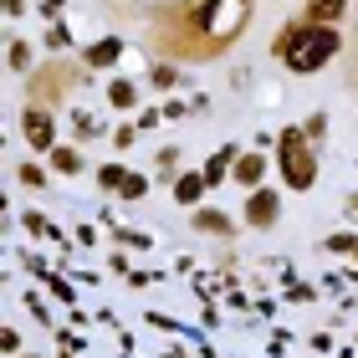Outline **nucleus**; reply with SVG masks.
<instances>
[{
  "label": "nucleus",
  "mask_w": 358,
  "mask_h": 358,
  "mask_svg": "<svg viewBox=\"0 0 358 358\" xmlns=\"http://www.w3.org/2000/svg\"><path fill=\"white\" fill-rule=\"evenodd\" d=\"M348 0H307V21H322V26H333L338 15H343Z\"/></svg>",
  "instance_id": "obj_6"
},
{
  "label": "nucleus",
  "mask_w": 358,
  "mask_h": 358,
  "mask_svg": "<svg viewBox=\"0 0 358 358\" xmlns=\"http://www.w3.org/2000/svg\"><path fill=\"white\" fill-rule=\"evenodd\" d=\"M276 164H282V179L292 189H307L317 179V159H313V138L302 128H287L282 143H276Z\"/></svg>",
  "instance_id": "obj_2"
},
{
  "label": "nucleus",
  "mask_w": 358,
  "mask_h": 358,
  "mask_svg": "<svg viewBox=\"0 0 358 358\" xmlns=\"http://www.w3.org/2000/svg\"><path fill=\"white\" fill-rule=\"evenodd\" d=\"M353 210H358V200H353Z\"/></svg>",
  "instance_id": "obj_15"
},
{
  "label": "nucleus",
  "mask_w": 358,
  "mask_h": 358,
  "mask_svg": "<svg viewBox=\"0 0 358 358\" xmlns=\"http://www.w3.org/2000/svg\"><path fill=\"white\" fill-rule=\"evenodd\" d=\"M113 103L128 108V103H134V87H128V83H113Z\"/></svg>",
  "instance_id": "obj_12"
},
{
  "label": "nucleus",
  "mask_w": 358,
  "mask_h": 358,
  "mask_svg": "<svg viewBox=\"0 0 358 358\" xmlns=\"http://www.w3.org/2000/svg\"><path fill=\"white\" fill-rule=\"evenodd\" d=\"M21 128H26V138H31V143H36V149H52V118H46V113H41V108H31Z\"/></svg>",
  "instance_id": "obj_5"
},
{
  "label": "nucleus",
  "mask_w": 358,
  "mask_h": 358,
  "mask_svg": "<svg viewBox=\"0 0 358 358\" xmlns=\"http://www.w3.org/2000/svg\"><path fill=\"white\" fill-rule=\"evenodd\" d=\"M118 52H123V46H118V36H108V41H97L92 52H87V62H92V67H108V62L118 57Z\"/></svg>",
  "instance_id": "obj_10"
},
{
  "label": "nucleus",
  "mask_w": 358,
  "mask_h": 358,
  "mask_svg": "<svg viewBox=\"0 0 358 358\" xmlns=\"http://www.w3.org/2000/svg\"><path fill=\"white\" fill-rule=\"evenodd\" d=\"M271 52L287 62L292 72H317L322 62H333L338 57V31L333 26H322V21H292L282 36L271 41Z\"/></svg>",
  "instance_id": "obj_1"
},
{
  "label": "nucleus",
  "mask_w": 358,
  "mask_h": 358,
  "mask_svg": "<svg viewBox=\"0 0 358 358\" xmlns=\"http://www.w3.org/2000/svg\"><path fill=\"white\" fill-rule=\"evenodd\" d=\"M26 62H31V52H26V41H15V46H10V67H26Z\"/></svg>",
  "instance_id": "obj_13"
},
{
  "label": "nucleus",
  "mask_w": 358,
  "mask_h": 358,
  "mask_svg": "<svg viewBox=\"0 0 358 358\" xmlns=\"http://www.w3.org/2000/svg\"><path fill=\"white\" fill-rule=\"evenodd\" d=\"M72 83H83V77H77L67 62H52V67H41L36 77H31V103H57Z\"/></svg>",
  "instance_id": "obj_3"
},
{
  "label": "nucleus",
  "mask_w": 358,
  "mask_h": 358,
  "mask_svg": "<svg viewBox=\"0 0 358 358\" xmlns=\"http://www.w3.org/2000/svg\"><path fill=\"white\" fill-rule=\"evenodd\" d=\"M302 134H307V138L317 143V138H322V118H307V123H302Z\"/></svg>",
  "instance_id": "obj_14"
},
{
  "label": "nucleus",
  "mask_w": 358,
  "mask_h": 358,
  "mask_svg": "<svg viewBox=\"0 0 358 358\" xmlns=\"http://www.w3.org/2000/svg\"><path fill=\"white\" fill-rule=\"evenodd\" d=\"M194 231H210V236H231V220L220 215V210H194Z\"/></svg>",
  "instance_id": "obj_7"
},
{
  "label": "nucleus",
  "mask_w": 358,
  "mask_h": 358,
  "mask_svg": "<svg viewBox=\"0 0 358 358\" xmlns=\"http://www.w3.org/2000/svg\"><path fill=\"white\" fill-rule=\"evenodd\" d=\"M52 159H57V169H62V174H77V169H83V154H77V149H57Z\"/></svg>",
  "instance_id": "obj_11"
},
{
  "label": "nucleus",
  "mask_w": 358,
  "mask_h": 358,
  "mask_svg": "<svg viewBox=\"0 0 358 358\" xmlns=\"http://www.w3.org/2000/svg\"><path fill=\"white\" fill-rule=\"evenodd\" d=\"M276 215H282V200H276L271 189H256V194H251V205H246V220L266 231V225H276Z\"/></svg>",
  "instance_id": "obj_4"
},
{
  "label": "nucleus",
  "mask_w": 358,
  "mask_h": 358,
  "mask_svg": "<svg viewBox=\"0 0 358 358\" xmlns=\"http://www.w3.org/2000/svg\"><path fill=\"white\" fill-rule=\"evenodd\" d=\"M174 194H179V200H185V205H194V200H200V194H205V179H200V174H185V179H179V185H174Z\"/></svg>",
  "instance_id": "obj_9"
},
{
  "label": "nucleus",
  "mask_w": 358,
  "mask_h": 358,
  "mask_svg": "<svg viewBox=\"0 0 358 358\" xmlns=\"http://www.w3.org/2000/svg\"><path fill=\"white\" fill-rule=\"evenodd\" d=\"M262 169H266V159H256V154L236 159V179H241V185H256V179H262Z\"/></svg>",
  "instance_id": "obj_8"
}]
</instances>
